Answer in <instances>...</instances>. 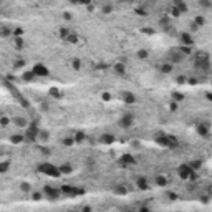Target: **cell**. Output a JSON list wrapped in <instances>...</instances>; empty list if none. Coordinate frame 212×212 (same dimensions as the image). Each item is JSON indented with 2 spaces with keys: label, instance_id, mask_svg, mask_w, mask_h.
Instances as JSON below:
<instances>
[{
  "label": "cell",
  "instance_id": "1",
  "mask_svg": "<svg viewBox=\"0 0 212 212\" xmlns=\"http://www.w3.org/2000/svg\"><path fill=\"white\" fill-rule=\"evenodd\" d=\"M38 171L43 172V174H47V176H50V177H60L62 176L58 166H53V164H50V162H41V164H38Z\"/></svg>",
  "mask_w": 212,
  "mask_h": 212
},
{
  "label": "cell",
  "instance_id": "2",
  "mask_svg": "<svg viewBox=\"0 0 212 212\" xmlns=\"http://www.w3.org/2000/svg\"><path fill=\"white\" fill-rule=\"evenodd\" d=\"M177 172H179V177H181V179H196L197 177L196 171H194L189 164H181L177 167Z\"/></svg>",
  "mask_w": 212,
  "mask_h": 212
},
{
  "label": "cell",
  "instance_id": "3",
  "mask_svg": "<svg viewBox=\"0 0 212 212\" xmlns=\"http://www.w3.org/2000/svg\"><path fill=\"white\" fill-rule=\"evenodd\" d=\"M27 129V134H25V141H28V143H33V141L36 139V136H38V131H40V128H38V124L36 123H28V126L25 128Z\"/></svg>",
  "mask_w": 212,
  "mask_h": 212
},
{
  "label": "cell",
  "instance_id": "4",
  "mask_svg": "<svg viewBox=\"0 0 212 212\" xmlns=\"http://www.w3.org/2000/svg\"><path fill=\"white\" fill-rule=\"evenodd\" d=\"M43 196H47L48 199H52V201H57V199H60V196H62V191H60V189H55V187H52V186H45L43 187Z\"/></svg>",
  "mask_w": 212,
  "mask_h": 212
},
{
  "label": "cell",
  "instance_id": "5",
  "mask_svg": "<svg viewBox=\"0 0 212 212\" xmlns=\"http://www.w3.org/2000/svg\"><path fill=\"white\" fill-rule=\"evenodd\" d=\"M31 71L35 73V76H40V78H45L50 75V71H48V68L43 65V63H35L33 65V68H31Z\"/></svg>",
  "mask_w": 212,
  "mask_h": 212
},
{
  "label": "cell",
  "instance_id": "6",
  "mask_svg": "<svg viewBox=\"0 0 212 212\" xmlns=\"http://www.w3.org/2000/svg\"><path fill=\"white\" fill-rule=\"evenodd\" d=\"M167 60H169V63H181L182 60H184V55H182L179 50H172V52H169V55H167Z\"/></svg>",
  "mask_w": 212,
  "mask_h": 212
},
{
  "label": "cell",
  "instance_id": "7",
  "mask_svg": "<svg viewBox=\"0 0 212 212\" xmlns=\"http://www.w3.org/2000/svg\"><path fill=\"white\" fill-rule=\"evenodd\" d=\"M133 124H134V116H133V114H124L123 118L119 119V126H121V128H124V129L131 128Z\"/></svg>",
  "mask_w": 212,
  "mask_h": 212
},
{
  "label": "cell",
  "instance_id": "8",
  "mask_svg": "<svg viewBox=\"0 0 212 212\" xmlns=\"http://www.w3.org/2000/svg\"><path fill=\"white\" fill-rule=\"evenodd\" d=\"M12 123L15 124L17 128H20V129H25L28 126V119L23 118V116H15V118H12Z\"/></svg>",
  "mask_w": 212,
  "mask_h": 212
},
{
  "label": "cell",
  "instance_id": "9",
  "mask_svg": "<svg viewBox=\"0 0 212 212\" xmlns=\"http://www.w3.org/2000/svg\"><path fill=\"white\" fill-rule=\"evenodd\" d=\"M179 40H181V45H187V47H192V43H194L191 33H186V31L179 35Z\"/></svg>",
  "mask_w": 212,
  "mask_h": 212
},
{
  "label": "cell",
  "instance_id": "10",
  "mask_svg": "<svg viewBox=\"0 0 212 212\" xmlns=\"http://www.w3.org/2000/svg\"><path fill=\"white\" fill-rule=\"evenodd\" d=\"M134 162H136V159L131 154H123L119 157V164L121 166H131V164H134Z\"/></svg>",
  "mask_w": 212,
  "mask_h": 212
},
{
  "label": "cell",
  "instance_id": "11",
  "mask_svg": "<svg viewBox=\"0 0 212 212\" xmlns=\"http://www.w3.org/2000/svg\"><path fill=\"white\" fill-rule=\"evenodd\" d=\"M136 186H138L139 191H148V189H149V182H148L146 177H138V179H136Z\"/></svg>",
  "mask_w": 212,
  "mask_h": 212
},
{
  "label": "cell",
  "instance_id": "12",
  "mask_svg": "<svg viewBox=\"0 0 212 212\" xmlns=\"http://www.w3.org/2000/svg\"><path fill=\"white\" fill-rule=\"evenodd\" d=\"M197 133H199L202 138H207V136H209V124L199 123V124H197Z\"/></svg>",
  "mask_w": 212,
  "mask_h": 212
},
{
  "label": "cell",
  "instance_id": "13",
  "mask_svg": "<svg viewBox=\"0 0 212 212\" xmlns=\"http://www.w3.org/2000/svg\"><path fill=\"white\" fill-rule=\"evenodd\" d=\"M172 70H174V65H172V63H162V65H161L159 66V71L162 73V75H169V73H172Z\"/></svg>",
  "mask_w": 212,
  "mask_h": 212
},
{
  "label": "cell",
  "instance_id": "14",
  "mask_svg": "<svg viewBox=\"0 0 212 212\" xmlns=\"http://www.w3.org/2000/svg\"><path fill=\"white\" fill-rule=\"evenodd\" d=\"M123 101L126 104H133L136 101V96L133 93H129V91H124V93H123Z\"/></svg>",
  "mask_w": 212,
  "mask_h": 212
},
{
  "label": "cell",
  "instance_id": "15",
  "mask_svg": "<svg viewBox=\"0 0 212 212\" xmlns=\"http://www.w3.org/2000/svg\"><path fill=\"white\" fill-rule=\"evenodd\" d=\"M99 141H101L103 144H113V143H114V136L109 134V133H104V134H101Z\"/></svg>",
  "mask_w": 212,
  "mask_h": 212
},
{
  "label": "cell",
  "instance_id": "16",
  "mask_svg": "<svg viewBox=\"0 0 212 212\" xmlns=\"http://www.w3.org/2000/svg\"><path fill=\"white\" fill-rule=\"evenodd\" d=\"M58 169L62 174H71L73 172V166L71 164H63V166H58Z\"/></svg>",
  "mask_w": 212,
  "mask_h": 212
},
{
  "label": "cell",
  "instance_id": "17",
  "mask_svg": "<svg viewBox=\"0 0 212 212\" xmlns=\"http://www.w3.org/2000/svg\"><path fill=\"white\" fill-rule=\"evenodd\" d=\"M70 33H71V31H70V28H68V27H62V28L58 30V35H60V38H62V40H66V36L70 35Z\"/></svg>",
  "mask_w": 212,
  "mask_h": 212
},
{
  "label": "cell",
  "instance_id": "18",
  "mask_svg": "<svg viewBox=\"0 0 212 212\" xmlns=\"http://www.w3.org/2000/svg\"><path fill=\"white\" fill-rule=\"evenodd\" d=\"M114 71L116 73H119V75H124V73H126V66H124V63H114Z\"/></svg>",
  "mask_w": 212,
  "mask_h": 212
},
{
  "label": "cell",
  "instance_id": "19",
  "mask_svg": "<svg viewBox=\"0 0 212 212\" xmlns=\"http://www.w3.org/2000/svg\"><path fill=\"white\" fill-rule=\"evenodd\" d=\"M60 191H62V194H65V196H68V197H71L73 186H70V184H65V186L60 187Z\"/></svg>",
  "mask_w": 212,
  "mask_h": 212
},
{
  "label": "cell",
  "instance_id": "20",
  "mask_svg": "<svg viewBox=\"0 0 212 212\" xmlns=\"http://www.w3.org/2000/svg\"><path fill=\"white\" fill-rule=\"evenodd\" d=\"M13 45H15L17 48H23V47H25L23 36H13Z\"/></svg>",
  "mask_w": 212,
  "mask_h": 212
},
{
  "label": "cell",
  "instance_id": "21",
  "mask_svg": "<svg viewBox=\"0 0 212 212\" xmlns=\"http://www.w3.org/2000/svg\"><path fill=\"white\" fill-rule=\"evenodd\" d=\"M10 141L13 143V144H20V143H23L25 141V136H22V134H13L10 138Z\"/></svg>",
  "mask_w": 212,
  "mask_h": 212
},
{
  "label": "cell",
  "instance_id": "22",
  "mask_svg": "<svg viewBox=\"0 0 212 212\" xmlns=\"http://www.w3.org/2000/svg\"><path fill=\"white\" fill-rule=\"evenodd\" d=\"M85 138H86V134H85L83 131H78V133H75V138H73V139H75V143H83Z\"/></svg>",
  "mask_w": 212,
  "mask_h": 212
},
{
  "label": "cell",
  "instance_id": "23",
  "mask_svg": "<svg viewBox=\"0 0 212 212\" xmlns=\"http://www.w3.org/2000/svg\"><path fill=\"white\" fill-rule=\"evenodd\" d=\"M8 169H10V162H8V161H5V162H0V174H5V172H8Z\"/></svg>",
  "mask_w": 212,
  "mask_h": 212
},
{
  "label": "cell",
  "instance_id": "24",
  "mask_svg": "<svg viewBox=\"0 0 212 212\" xmlns=\"http://www.w3.org/2000/svg\"><path fill=\"white\" fill-rule=\"evenodd\" d=\"M114 194H118V196H126V194H128V189L124 186H118L114 189Z\"/></svg>",
  "mask_w": 212,
  "mask_h": 212
},
{
  "label": "cell",
  "instance_id": "25",
  "mask_svg": "<svg viewBox=\"0 0 212 212\" xmlns=\"http://www.w3.org/2000/svg\"><path fill=\"white\" fill-rule=\"evenodd\" d=\"M83 194H85V189H81V187H76V186H73L71 197H75V196H83Z\"/></svg>",
  "mask_w": 212,
  "mask_h": 212
},
{
  "label": "cell",
  "instance_id": "26",
  "mask_svg": "<svg viewBox=\"0 0 212 212\" xmlns=\"http://www.w3.org/2000/svg\"><path fill=\"white\" fill-rule=\"evenodd\" d=\"M171 96H172V101H176V103H177V101H182V99L186 98V96H184L182 93H179V91H174Z\"/></svg>",
  "mask_w": 212,
  "mask_h": 212
},
{
  "label": "cell",
  "instance_id": "27",
  "mask_svg": "<svg viewBox=\"0 0 212 212\" xmlns=\"http://www.w3.org/2000/svg\"><path fill=\"white\" fill-rule=\"evenodd\" d=\"M71 68L75 70V71H78V70H81V60H78V58H75L71 62Z\"/></svg>",
  "mask_w": 212,
  "mask_h": 212
},
{
  "label": "cell",
  "instance_id": "28",
  "mask_svg": "<svg viewBox=\"0 0 212 212\" xmlns=\"http://www.w3.org/2000/svg\"><path fill=\"white\" fill-rule=\"evenodd\" d=\"M156 184L161 186V187H164L166 184H167V179H166L164 176H157V177H156Z\"/></svg>",
  "mask_w": 212,
  "mask_h": 212
},
{
  "label": "cell",
  "instance_id": "29",
  "mask_svg": "<svg viewBox=\"0 0 212 212\" xmlns=\"http://www.w3.org/2000/svg\"><path fill=\"white\" fill-rule=\"evenodd\" d=\"M33 78H36L33 71H25L23 73V80H25V81H33Z\"/></svg>",
  "mask_w": 212,
  "mask_h": 212
},
{
  "label": "cell",
  "instance_id": "30",
  "mask_svg": "<svg viewBox=\"0 0 212 212\" xmlns=\"http://www.w3.org/2000/svg\"><path fill=\"white\" fill-rule=\"evenodd\" d=\"M36 139H40L41 143H45L48 139V133L47 131H38V136H36Z\"/></svg>",
  "mask_w": 212,
  "mask_h": 212
},
{
  "label": "cell",
  "instance_id": "31",
  "mask_svg": "<svg viewBox=\"0 0 212 212\" xmlns=\"http://www.w3.org/2000/svg\"><path fill=\"white\" fill-rule=\"evenodd\" d=\"M194 23H196L197 27H204V23H206V18L202 15H199V17H196V20H194Z\"/></svg>",
  "mask_w": 212,
  "mask_h": 212
},
{
  "label": "cell",
  "instance_id": "32",
  "mask_svg": "<svg viewBox=\"0 0 212 212\" xmlns=\"http://www.w3.org/2000/svg\"><path fill=\"white\" fill-rule=\"evenodd\" d=\"M31 199H33V201H41V199H43V192L35 191L33 194H31Z\"/></svg>",
  "mask_w": 212,
  "mask_h": 212
},
{
  "label": "cell",
  "instance_id": "33",
  "mask_svg": "<svg viewBox=\"0 0 212 212\" xmlns=\"http://www.w3.org/2000/svg\"><path fill=\"white\" fill-rule=\"evenodd\" d=\"M73 144H75V139H73V138H65V139H63V146H66V148H71Z\"/></svg>",
  "mask_w": 212,
  "mask_h": 212
},
{
  "label": "cell",
  "instance_id": "34",
  "mask_svg": "<svg viewBox=\"0 0 212 212\" xmlns=\"http://www.w3.org/2000/svg\"><path fill=\"white\" fill-rule=\"evenodd\" d=\"M10 121H12V119L8 118V116H0V124H2V126H8Z\"/></svg>",
  "mask_w": 212,
  "mask_h": 212
},
{
  "label": "cell",
  "instance_id": "35",
  "mask_svg": "<svg viewBox=\"0 0 212 212\" xmlns=\"http://www.w3.org/2000/svg\"><path fill=\"white\" fill-rule=\"evenodd\" d=\"M189 166H191L192 169H194V171L197 172V169H201V166H202V162H201V161H192V162H191V164H189Z\"/></svg>",
  "mask_w": 212,
  "mask_h": 212
},
{
  "label": "cell",
  "instance_id": "36",
  "mask_svg": "<svg viewBox=\"0 0 212 212\" xmlns=\"http://www.w3.org/2000/svg\"><path fill=\"white\" fill-rule=\"evenodd\" d=\"M20 189L23 192H30L31 191V186L28 184V182H22V184H20Z\"/></svg>",
  "mask_w": 212,
  "mask_h": 212
},
{
  "label": "cell",
  "instance_id": "37",
  "mask_svg": "<svg viewBox=\"0 0 212 212\" xmlns=\"http://www.w3.org/2000/svg\"><path fill=\"white\" fill-rule=\"evenodd\" d=\"M171 15H172V17H179V15H181V10H179L176 5H172V7H171Z\"/></svg>",
  "mask_w": 212,
  "mask_h": 212
},
{
  "label": "cell",
  "instance_id": "38",
  "mask_svg": "<svg viewBox=\"0 0 212 212\" xmlns=\"http://www.w3.org/2000/svg\"><path fill=\"white\" fill-rule=\"evenodd\" d=\"M66 41H70V43H76V41H78V36L75 35V33H70V35L66 36Z\"/></svg>",
  "mask_w": 212,
  "mask_h": 212
},
{
  "label": "cell",
  "instance_id": "39",
  "mask_svg": "<svg viewBox=\"0 0 212 212\" xmlns=\"http://www.w3.org/2000/svg\"><path fill=\"white\" fill-rule=\"evenodd\" d=\"M50 94H52V96H55V98H62V93H60V90H57V88H52V90H50Z\"/></svg>",
  "mask_w": 212,
  "mask_h": 212
},
{
  "label": "cell",
  "instance_id": "40",
  "mask_svg": "<svg viewBox=\"0 0 212 212\" xmlns=\"http://www.w3.org/2000/svg\"><path fill=\"white\" fill-rule=\"evenodd\" d=\"M148 55H149V53H148V50H144V48L138 52V57H139V58H148Z\"/></svg>",
  "mask_w": 212,
  "mask_h": 212
},
{
  "label": "cell",
  "instance_id": "41",
  "mask_svg": "<svg viewBox=\"0 0 212 212\" xmlns=\"http://www.w3.org/2000/svg\"><path fill=\"white\" fill-rule=\"evenodd\" d=\"M22 66H25V62H23V60H17V62L13 63V68H22Z\"/></svg>",
  "mask_w": 212,
  "mask_h": 212
},
{
  "label": "cell",
  "instance_id": "42",
  "mask_svg": "<svg viewBox=\"0 0 212 212\" xmlns=\"http://www.w3.org/2000/svg\"><path fill=\"white\" fill-rule=\"evenodd\" d=\"M199 3H201L202 7H206V8H209V7H211V0H199Z\"/></svg>",
  "mask_w": 212,
  "mask_h": 212
},
{
  "label": "cell",
  "instance_id": "43",
  "mask_svg": "<svg viewBox=\"0 0 212 212\" xmlns=\"http://www.w3.org/2000/svg\"><path fill=\"white\" fill-rule=\"evenodd\" d=\"M167 197H169V201H177V194L176 192H167Z\"/></svg>",
  "mask_w": 212,
  "mask_h": 212
},
{
  "label": "cell",
  "instance_id": "44",
  "mask_svg": "<svg viewBox=\"0 0 212 212\" xmlns=\"http://www.w3.org/2000/svg\"><path fill=\"white\" fill-rule=\"evenodd\" d=\"M111 12H113V7H111V5H106L103 8V13H106V15H108V13H111Z\"/></svg>",
  "mask_w": 212,
  "mask_h": 212
},
{
  "label": "cell",
  "instance_id": "45",
  "mask_svg": "<svg viewBox=\"0 0 212 212\" xmlns=\"http://www.w3.org/2000/svg\"><path fill=\"white\" fill-rule=\"evenodd\" d=\"M63 18L70 22V20H71V18H73V17H71V13H70V12H65V13H63Z\"/></svg>",
  "mask_w": 212,
  "mask_h": 212
},
{
  "label": "cell",
  "instance_id": "46",
  "mask_svg": "<svg viewBox=\"0 0 212 212\" xmlns=\"http://www.w3.org/2000/svg\"><path fill=\"white\" fill-rule=\"evenodd\" d=\"M136 12H138V15H141V17L148 15V12H146V10H143V8H138V10H136Z\"/></svg>",
  "mask_w": 212,
  "mask_h": 212
},
{
  "label": "cell",
  "instance_id": "47",
  "mask_svg": "<svg viewBox=\"0 0 212 212\" xmlns=\"http://www.w3.org/2000/svg\"><path fill=\"white\" fill-rule=\"evenodd\" d=\"M186 80H187L186 76H177V83H181V85L182 83H186Z\"/></svg>",
  "mask_w": 212,
  "mask_h": 212
},
{
  "label": "cell",
  "instance_id": "48",
  "mask_svg": "<svg viewBox=\"0 0 212 212\" xmlns=\"http://www.w3.org/2000/svg\"><path fill=\"white\" fill-rule=\"evenodd\" d=\"M80 3H81V5H90L91 0H80Z\"/></svg>",
  "mask_w": 212,
  "mask_h": 212
},
{
  "label": "cell",
  "instance_id": "49",
  "mask_svg": "<svg viewBox=\"0 0 212 212\" xmlns=\"http://www.w3.org/2000/svg\"><path fill=\"white\" fill-rule=\"evenodd\" d=\"M171 109H172V111H176V109H177V103H176V101H172V103H171Z\"/></svg>",
  "mask_w": 212,
  "mask_h": 212
},
{
  "label": "cell",
  "instance_id": "50",
  "mask_svg": "<svg viewBox=\"0 0 212 212\" xmlns=\"http://www.w3.org/2000/svg\"><path fill=\"white\" fill-rule=\"evenodd\" d=\"M109 98H111V96H109V93H103V99H104V101H108Z\"/></svg>",
  "mask_w": 212,
  "mask_h": 212
},
{
  "label": "cell",
  "instance_id": "51",
  "mask_svg": "<svg viewBox=\"0 0 212 212\" xmlns=\"http://www.w3.org/2000/svg\"><path fill=\"white\" fill-rule=\"evenodd\" d=\"M201 199H202V202H204V204H206V202H209V196H202Z\"/></svg>",
  "mask_w": 212,
  "mask_h": 212
},
{
  "label": "cell",
  "instance_id": "52",
  "mask_svg": "<svg viewBox=\"0 0 212 212\" xmlns=\"http://www.w3.org/2000/svg\"><path fill=\"white\" fill-rule=\"evenodd\" d=\"M81 211H85V212H90V211H91V207H88V206H85V207H83V209H81Z\"/></svg>",
  "mask_w": 212,
  "mask_h": 212
},
{
  "label": "cell",
  "instance_id": "53",
  "mask_svg": "<svg viewBox=\"0 0 212 212\" xmlns=\"http://www.w3.org/2000/svg\"><path fill=\"white\" fill-rule=\"evenodd\" d=\"M86 8H88V10H90V12H91V10H94V7H93V5H91V3H90V5H86Z\"/></svg>",
  "mask_w": 212,
  "mask_h": 212
},
{
  "label": "cell",
  "instance_id": "54",
  "mask_svg": "<svg viewBox=\"0 0 212 212\" xmlns=\"http://www.w3.org/2000/svg\"><path fill=\"white\" fill-rule=\"evenodd\" d=\"M71 3H80V0H70Z\"/></svg>",
  "mask_w": 212,
  "mask_h": 212
},
{
  "label": "cell",
  "instance_id": "55",
  "mask_svg": "<svg viewBox=\"0 0 212 212\" xmlns=\"http://www.w3.org/2000/svg\"><path fill=\"white\" fill-rule=\"evenodd\" d=\"M119 2H126V0H119Z\"/></svg>",
  "mask_w": 212,
  "mask_h": 212
}]
</instances>
